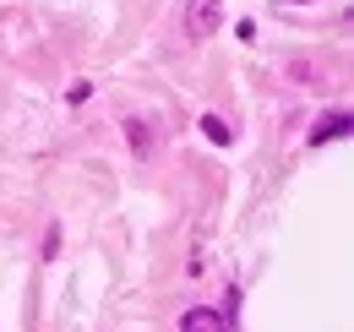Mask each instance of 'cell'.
<instances>
[{
	"mask_svg": "<svg viewBox=\"0 0 354 332\" xmlns=\"http://www.w3.org/2000/svg\"><path fill=\"white\" fill-rule=\"evenodd\" d=\"M218 22H223L218 0H191V6H185V33H191L196 44L213 39V33H218Z\"/></svg>",
	"mask_w": 354,
	"mask_h": 332,
	"instance_id": "obj_1",
	"label": "cell"
},
{
	"mask_svg": "<svg viewBox=\"0 0 354 332\" xmlns=\"http://www.w3.org/2000/svg\"><path fill=\"white\" fill-rule=\"evenodd\" d=\"M180 332H234V322L223 316L218 305H191V311L180 316Z\"/></svg>",
	"mask_w": 354,
	"mask_h": 332,
	"instance_id": "obj_2",
	"label": "cell"
},
{
	"mask_svg": "<svg viewBox=\"0 0 354 332\" xmlns=\"http://www.w3.org/2000/svg\"><path fill=\"white\" fill-rule=\"evenodd\" d=\"M349 136V109H327V115H316V125H310V147H327V142H344Z\"/></svg>",
	"mask_w": 354,
	"mask_h": 332,
	"instance_id": "obj_3",
	"label": "cell"
},
{
	"mask_svg": "<svg viewBox=\"0 0 354 332\" xmlns=\"http://www.w3.org/2000/svg\"><path fill=\"white\" fill-rule=\"evenodd\" d=\"M126 142H131V153L142 158V164H147V158H153V147H158V142H153V125L136 120V115L126 120Z\"/></svg>",
	"mask_w": 354,
	"mask_h": 332,
	"instance_id": "obj_4",
	"label": "cell"
},
{
	"mask_svg": "<svg viewBox=\"0 0 354 332\" xmlns=\"http://www.w3.org/2000/svg\"><path fill=\"white\" fill-rule=\"evenodd\" d=\"M283 77H289V82H300V87H316V82H322V66H316V60H289V66H283Z\"/></svg>",
	"mask_w": 354,
	"mask_h": 332,
	"instance_id": "obj_5",
	"label": "cell"
},
{
	"mask_svg": "<svg viewBox=\"0 0 354 332\" xmlns=\"http://www.w3.org/2000/svg\"><path fill=\"white\" fill-rule=\"evenodd\" d=\"M202 136H207L213 147H229V142H234V131H229L223 115H202Z\"/></svg>",
	"mask_w": 354,
	"mask_h": 332,
	"instance_id": "obj_6",
	"label": "cell"
},
{
	"mask_svg": "<svg viewBox=\"0 0 354 332\" xmlns=\"http://www.w3.org/2000/svg\"><path fill=\"white\" fill-rule=\"evenodd\" d=\"M289 6H310V0H289Z\"/></svg>",
	"mask_w": 354,
	"mask_h": 332,
	"instance_id": "obj_7",
	"label": "cell"
}]
</instances>
